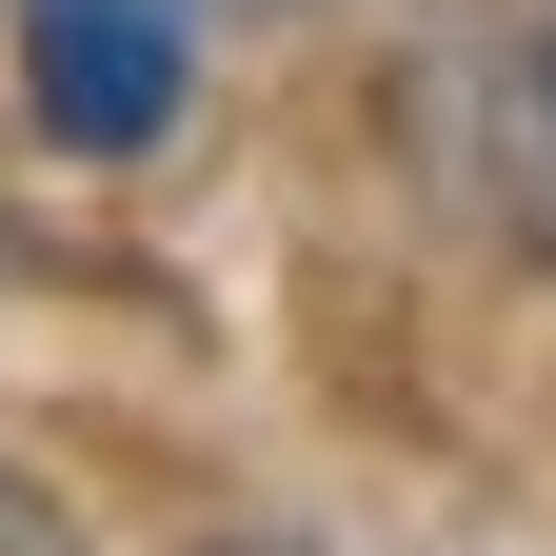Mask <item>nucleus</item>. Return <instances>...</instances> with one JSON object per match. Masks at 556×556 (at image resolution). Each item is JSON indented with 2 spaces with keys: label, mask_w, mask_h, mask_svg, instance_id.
<instances>
[{
  "label": "nucleus",
  "mask_w": 556,
  "mask_h": 556,
  "mask_svg": "<svg viewBox=\"0 0 556 556\" xmlns=\"http://www.w3.org/2000/svg\"><path fill=\"white\" fill-rule=\"evenodd\" d=\"M21 80H40V139L139 160L179 119V0H21Z\"/></svg>",
  "instance_id": "obj_1"
},
{
  "label": "nucleus",
  "mask_w": 556,
  "mask_h": 556,
  "mask_svg": "<svg viewBox=\"0 0 556 556\" xmlns=\"http://www.w3.org/2000/svg\"><path fill=\"white\" fill-rule=\"evenodd\" d=\"M477 199H497V219L556 258V0H536L497 60H477Z\"/></svg>",
  "instance_id": "obj_2"
},
{
  "label": "nucleus",
  "mask_w": 556,
  "mask_h": 556,
  "mask_svg": "<svg viewBox=\"0 0 556 556\" xmlns=\"http://www.w3.org/2000/svg\"><path fill=\"white\" fill-rule=\"evenodd\" d=\"M0 556H80V517H60L40 477H0Z\"/></svg>",
  "instance_id": "obj_3"
},
{
  "label": "nucleus",
  "mask_w": 556,
  "mask_h": 556,
  "mask_svg": "<svg viewBox=\"0 0 556 556\" xmlns=\"http://www.w3.org/2000/svg\"><path fill=\"white\" fill-rule=\"evenodd\" d=\"M199 556H318V536H199Z\"/></svg>",
  "instance_id": "obj_4"
}]
</instances>
